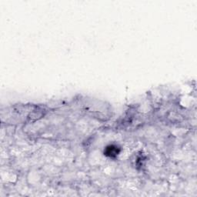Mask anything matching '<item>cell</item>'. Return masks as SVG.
I'll use <instances>...</instances> for the list:
<instances>
[{
  "label": "cell",
  "instance_id": "obj_1",
  "mask_svg": "<svg viewBox=\"0 0 197 197\" xmlns=\"http://www.w3.org/2000/svg\"><path fill=\"white\" fill-rule=\"evenodd\" d=\"M106 155L109 156L110 157L112 156H116V155H118L119 152L117 150V147L116 146H113V145H110L109 147H108L106 149Z\"/></svg>",
  "mask_w": 197,
  "mask_h": 197
}]
</instances>
